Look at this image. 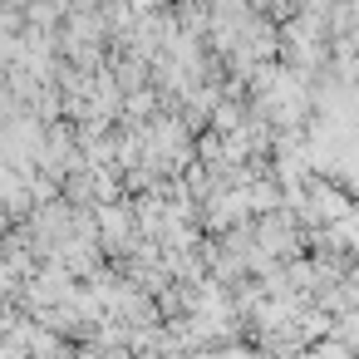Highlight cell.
I'll return each mask as SVG.
<instances>
[{"instance_id":"6da1fadb","label":"cell","mask_w":359,"mask_h":359,"mask_svg":"<svg viewBox=\"0 0 359 359\" xmlns=\"http://www.w3.org/2000/svg\"><path fill=\"white\" fill-rule=\"evenodd\" d=\"M310 359H359V354H354L344 339H334V334H330L325 344H315V349H310Z\"/></svg>"}]
</instances>
